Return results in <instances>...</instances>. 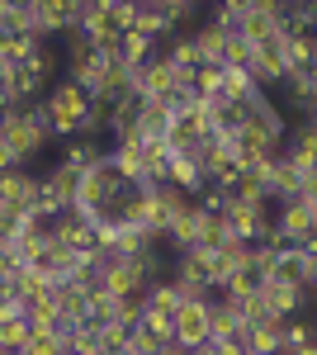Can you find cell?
Returning <instances> with one entry per match:
<instances>
[{
  "label": "cell",
  "mask_w": 317,
  "mask_h": 355,
  "mask_svg": "<svg viewBox=\"0 0 317 355\" xmlns=\"http://www.w3.org/2000/svg\"><path fill=\"white\" fill-rule=\"evenodd\" d=\"M38 110H43V119H48V133H53V147H57L62 137L80 133V119H85V110H90V95L62 76V81L48 85V95L38 100Z\"/></svg>",
  "instance_id": "6da1fadb"
},
{
  "label": "cell",
  "mask_w": 317,
  "mask_h": 355,
  "mask_svg": "<svg viewBox=\"0 0 317 355\" xmlns=\"http://www.w3.org/2000/svg\"><path fill=\"white\" fill-rule=\"evenodd\" d=\"M275 237L284 246H317V199L293 194L275 204Z\"/></svg>",
  "instance_id": "7a4b0ae2"
},
{
  "label": "cell",
  "mask_w": 317,
  "mask_h": 355,
  "mask_svg": "<svg viewBox=\"0 0 317 355\" xmlns=\"http://www.w3.org/2000/svg\"><path fill=\"white\" fill-rule=\"evenodd\" d=\"M209 299L199 303H180L175 308V318H171V346H180V351H194V346H204L209 341Z\"/></svg>",
  "instance_id": "3957f363"
},
{
  "label": "cell",
  "mask_w": 317,
  "mask_h": 355,
  "mask_svg": "<svg viewBox=\"0 0 317 355\" xmlns=\"http://www.w3.org/2000/svg\"><path fill=\"white\" fill-rule=\"evenodd\" d=\"M0 204H5L15 218L33 214V209H38V171H28V166L5 171V175H0Z\"/></svg>",
  "instance_id": "277c9868"
},
{
  "label": "cell",
  "mask_w": 317,
  "mask_h": 355,
  "mask_svg": "<svg viewBox=\"0 0 317 355\" xmlns=\"http://www.w3.org/2000/svg\"><path fill=\"white\" fill-rule=\"evenodd\" d=\"M256 294L265 299V308L275 318H303L308 313V299H313V289H298V284H284V279H261Z\"/></svg>",
  "instance_id": "5b68a950"
},
{
  "label": "cell",
  "mask_w": 317,
  "mask_h": 355,
  "mask_svg": "<svg viewBox=\"0 0 317 355\" xmlns=\"http://www.w3.org/2000/svg\"><path fill=\"white\" fill-rule=\"evenodd\" d=\"M280 5H284V0H246V19H241V38H246L251 48L280 33Z\"/></svg>",
  "instance_id": "8992f818"
},
{
  "label": "cell",
  "mask_w": 317,
  "mask_h": 355,
  "mask_svg": "<svg viewBox=\"0 0 317 355\" xmlns=\"http://www.w3.org/2000/svg\"><path fill=\"white\" fill-rule=\"evenodd\" d=\"M105 152H109V142H100V137H62L57 142V162L62 166H71V171H90L95 162H105Z\"/></svg>",
  "instance_id": "52a82bcc"
},
{
  "label": "cell",
  "mask_w": 317,
  "mask_h": 355,
  "mask_svg": "<svg viewBox=\"0 0 317 355\" xmlns=\"http://www.w3.org/2000/svg\"><path fill=\"white\" fill-rule=\"evenodd\" d=\"M237 336H246V327H241V318L228 308V303L213 294V303H209V341H237Z\"/></svg>",
  "instance_id": "ba28073f"
},
{
  "label": "cell",
  "mask_w": 317,
  "mask_h": 355,
  "mask_svg": "<svg viewBox=\"0 0 317 355\" xmlns=\"http://www.w3.org/2000/svg\"><path fill=\"white\" fill-rule=\"evenodd\" d=\"M180 303H185V289H180L171 275L142 289V308H152V313H166V318H175V308H180Z\"/></svg>",
  "instance_id": "9c48e42d"
},
{
  "label": "cell",
  "mask_w": 317,
  "mask_h": 355,
  "mask_svg": "<svg viewBox=\"0 0 317 355\" xmlns=\"http://www.w3.org/2000/svg\"><path fill=\"white\" fill-rule=\"evenodd\" d=\"M189 43H194V53H199V62H213V67H223V43H228V33L218 24H209V19H199V24L189 28Z\"/></svg>",
  "instance_id": "30bf717a"
},
{
  "label": "cell",
  "mask_w": 317,
  "mask_h": 355,
  "mask_svg": "<svg viewBox=\"0 0 317 355\" xmlns=\"http://www.w3.org/2000/svg\"><path fill=\"white\" fill-rule=\"evenodd\" d=\"M166 185H171V190H180L185 199H194V194L204 190L209 180H204V171L189 162V157H175V162L166 166Z\"/></svg>",
  "instance_id": "8fae6325"
},
{
  "label": "cell",
  "mask_w": 317,
  "mask_h": 355,
  "mask_svg": "<svg viewBox=\"0 0 317 355\" xmlns=\"http://www.w3.org/2000/svg\"><path fill=\"white\" fill-rule=\"evenodd\" d=\"M241 19H246V0H223L209 15V24H218L223 33H241Z\"/></svg>",
  "instance_id": "7c38bea8"
},
{
  "label": "cell",
  "mask_w": 317,
  "mask_h": 355,
  "mask_svg": "<svg viewBox=\"0 0 317 355\" xmlns=\"http://www.w3.org/2000/svg\"><path fill=\"white\" fill-rule=\"evenodd\" d=\"M19 355H67L62 351V331H28Z\"/></svg>",
  "instance_id": "4fadbf2b"
},
{
  "label": "cell",
  "mask_w": 317,
  "mask_h": 355,
  "mask_svg": "<svg viewBox=\"0 0 317 355\" xmlns=\"http://www.w3.org/2000/svg\"><path fill=\"white\" fill-rule=\"evenodd\" d=\"M303 346H313L308 318H284V351H303Z\"/></svg>",
  "instance_id": "5bb4252c"
},
{
  "label": "cell",
  "mask_w": 317,
  "mask_h": 355,
  "mask_svg": "<svg viewBox=\"0 0 317 355\" xmlns=\"http://www.w3.org/2000/svg\"><path fill=\"white\" fill-rule=\"evenodd\" d=\"M19 270H24V266H19V251H15V242H0V279H15Z\"/></svg>",
  "instance_id": "9a60e30c"
},
{
  "label": "cell",
  "mask_w": 317,
  "mask_h": 355,
  "mask_svg": "<svg viewBox=\"0 0 317 355\" xmlns=\"http://www.w3.org/2000/svg\"><path fill=\"white\" fill-rule=\"evenodd\" d=\"M15 232H19V218L0 204V242H15Z\"/></svg>",
  "instance_id": "2e32d148"
}]
</instances>
